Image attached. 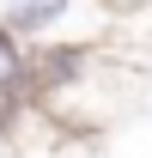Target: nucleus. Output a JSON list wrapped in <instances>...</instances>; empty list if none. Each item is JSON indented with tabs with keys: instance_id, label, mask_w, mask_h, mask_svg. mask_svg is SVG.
<instances>
[{
	"instance_id": "2",
	"label": "nucleus",
	"mask_w": 152,
	"mask_h": 158,
	"mask_svg": "<svg viewBox=\"0 0 152 158\" xmlns=\"http://www.w3.org/2000/svg\"><path fill=\"white\" fill-rule=\"evenodd\" d=\"M24 55H31V43H19L12 31H0V91H24Z\"/></svg>"
},
{
	"instance_id": "1",
	"label": "nucleus",
	"mask_w": 152,
	"mask_h": 158,
	"mask_svg": "<svg viewBox=\"0 0 152 158\" xmlns=\"http://www.w3.org/2000/svg\"><path fill=\"white\" fill-rule=\"evenodd\" d=\"M55 19H67V6H43V0H37V6H12V12L0 19V31H12V37L24 43L31 31H49Z\"/></svg>"
}]
</instances>
